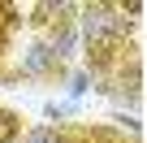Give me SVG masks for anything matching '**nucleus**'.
Returning a JSON list of instances; mask_svg holds the SVG:
<instances>
[{
  "label": "nucleus",
  "mask_w": 147,
  "mask_h": 143,
  "mask_svg": "<svg viewBox=\"0 0 147 143\" xmlns=\"http://www.w3.org/2000/svg\"><path fill=\"white\" fill-rule=\"evenodd\" d=\"M22 113H13V108H5L0 104V143H18L22 139Z\"/></svg>",
  "instance_id": "8"
},
{
  "label": "nucleus",
  "mask_w": 147,
  "mask_h": 143,
  "mask_svg": "<svg viewBox=\"0 0 147 143\" xmlns=\"http://www.w3.org/2000/svg\"><path fill=\"white\" fill-rule=\"evenodd\" d=\"M65 69H69V65H61L56 52H52L39 35H30V39L22 43L18 61L9 65V74H13V83H22V78H26V83H61Z\"/></svg>",
  "instance_id": "2"
},
{
  "label": "nucleus",
  "mask_w": 147,
  "mask_h": 143,
  "mask_svg": "<svg viewBox=\"0 0 147 143\" xmlns=\"http://www.w3.org/2000/svg\"><path fill=\"white\" fill-rule=\"evenodd\" d=\"M43 117H48L52 126L82 121V104H74V100H48V104H43Z\"/></svg>",
  "instance_id": "7"
},
{
  "label": "nucleus",
  "mask_w": 147,
  "mask_h": 143,
  "mask_svg": "<svg viewBox=\"0 0 147 143\" xmlns=\"http://www.w3.org/2000/svg\"><path fill=\"white\" fill-rule=\"evenodd\" d=\"M39 39L56 52L61 65H78V61H82V35H78V26H74V22H56V26H48Z\"/></svg>",
  "instance_id": "3"
},
{
  "label": "nucleus",
  "mask_w": 147,
  "mask_h": 143,
  "mask_svg": "<svg viewBox=\"0 0 147 143\" xmlns=\"http://www.w3.org/2000/svg\"><path fill=\"white\" fill-rule=\"evenodd\" d=\"M18 143H65V134H61V126H26Z\"/></svg>",
  "instance_id": "9"
},
{
  "label": "nucleus",
  "mask_w": 147,
  "mask_h": 143,
  "mask_svg": "<svg viewBox=\"0 0 147 143\" xmlns=\"http://www.w3.org/2000/svg\"><path fill=\"white\" fill-rule=\"evenodd\" d=\"M61 87H65V100L82 104V100L91 96V74H87L82 65H69V69H65V78H61Z\"/></svg>",
  "instance_id": "6"
},
{
  "label": "nucleus",
  "mask_w": 147,
  "mask_h": 143,
  "mask_svg": "<svg viewBox=\"0 0 147 143\" xmlns=\"http://www.w3.org/2000/svg\"><path fill=\"white\" fill-rule=\"evenodd\" d=\"M22 26H26L22 5L0 0V69H5V56H13V43H18V30H22Z\"/></svg>",
  "instance_id": "5"
},
{
  "label": "nucleus",
  "mask_w": 147,
  "mask_h": 143,
  "mask_svg": "<svg viewBox=\"0 0 147 143\" xmlns=\"http://www.w3.org/2000/svg\"><path fill=\"white\" fill-rule=\"evenodd\" d=\"M138 18H143V0H125V5L87 0V5H78L74 26H78V35H82V52H91V48L134 43V35H138Z\"/></svg>",
  "instance_id": "1"
},
{
  "label": "nucleus",
  "mask_w": 147,
  "mask_h": 143,
  "mask_svg": "<svg viewBox=\"0 0 147 143\" xmlns=\"http://www.w3.org/2000/svg\"><path fill=\"white\" fill-rule=\"evenodd\" d=\"M61 134H65V143H138L104 121H69V126H61Z\"/></svg>",
  "instance_id": "4"
}]
</instances>
